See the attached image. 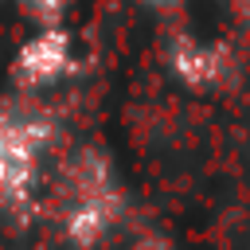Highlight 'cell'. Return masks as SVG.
I'll return each instance as SVG.
<instances>
[{
	"instance_id": "1",
	"label": "cell",
	"mask_w": 250,
	"mask_h": 250,
	"mask_svg": "<svg viewBox=\"0 0 250 250\" xmlns=\"http://www.w3.org/2000/svg\"><path fill=\"white\" fill-rule=\"evenodd\" d=\"M51 211L59 238H66L74 250H94L121 227L125 191L102 148L82 145L62 160L51 188Z\"/></svg>"
},
{
	"instance_id": "2",
	"label": "cell",
	"mask_w": 250,
	"mask_h": 250,
	"mask_svg": "<svg viewBox=\"0 0 250 250\" xmlns=\"http://www.w3.org/2000/svg\"><path fill=\"white\" fill-rule=\"evenodd\" d=\"M55 145L51 113L35 105H0V211L23 219L35 207L39 164Z\"/></svg>"
},
{
	"instance_id": "3",
	"label": "cell",
	"mask_w": 250,
	"mask_h": 250,
	"mask_svg": "<svg viewBox=\"0 0 250 250\" xmlns=\"http://www.w3.org/2000/svg\"><path fill=\"white\" fill-rule=\"evenodd\" d=\"M12 86L23 94L47 90L55 82H62L66 74H74V43L70 31L62 23H43V31H35L31 39H23L12 55Z\"/></svg>"
},
{
	"instance_id": "4",
	"label": "cell",
	"mask_w": 250,
	"mask_h": 250,
	"mask_svg": "<svg viewBox=\"0 0 250 250\" xmlns=\"http://www.w3.org/2000/svg\"><path fill=\"white\" fill-rule=\"evenodd\" d=\"M164 59H168V70L176 74V82L188 90H199V94L223 90L234 74V51L227 43H203L188 31L168 39Z\"/></svg>"
},
{
	"instance_id": "5",
	"label": "cell",
	"mask_w": 250,
	"mask_h": 250,
	"mask_svg": "<svg viewBox=\"0 0 250 250\" xmlns=\"http://www.w3.org/2000/svg\"><path fill=\"white\" fill-rule=\"evenodd\" d=\"M27 16H35L39 23H59V16L66 12V4L70 0H16Z\"/></svg>"
},
{
	"instance_id": "6",
	"label": "cell",
	"mask_w": 250,
	"mask_h": 250,
	"mask_svg": "<svg viewBox=\"0 0 250 250\" xmlns=\"http://www.w3.org/2000/svg\"><path fill=\"white\" fill-rule=\"evenodd\" d=\"M133 250H172V242H168V238H160V234H145Z\"/></svg>"
},
{
	"instance_id": "7",
	"label": "cell",
	"mask_w": 250,
	"mask_h": 250,
	"mask_svg": "<svg viewBox=\"0 0 250 250\" xmlns=\"http://www.w3.org/2000/svg\"><path fill=\"white\" fill-rule=\"evenodd\" d=\"M141 4H148V8H160V12H164V8H180L184 0H141Z\"/></svg>"
},
{
	"instance_id": "8",
	"label": "cell",
	"mask_w": 250,
	"mask_h": 250,
	"mask_svg": "<svg viewBox=\"0 0 250 250\" xmlns=\"http://www.w3.org/2000/svg\"><path fill=\"white\" fill-rule=\"evenodd\" d=\"M234 4H238V12H242V16L250 12V0H234Z\"/></svg>"
}]
</instances>
